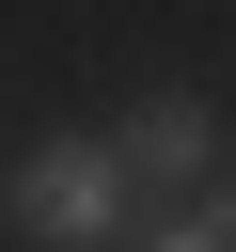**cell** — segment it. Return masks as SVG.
I'll use <instances>...</instances> for the list:
<instances>
[{
	"label": "cell",
	"mask_w": 236,
	"mask_h": 252,
	"mask_svg": "<svg viewBox=\"0 0 236 252\" xmlns=\"http://www.w3.org/2000/svg\"><path fill=\"white\" fill-rule=\"evenodd\" d=\"M0 220H16V236H47V252H126V158L63 126V142L0 158Z\"/></svg>",
	"instance_id": "6da1fadb"
},
{
	"label": "cell",
	"mask_w": 236,
	"mask_h": 252,
	"mask_svg": "<svg viewBox=\"0 0 236 252\" xmlns=\"http://www.w3.org/2000/svg\"><path fill=\"white\" fill-rule=\"evenodd\" d=\"M110 158H126L142 189H189V205H205V158H220V110H205V94H142V110L110 126Z\"/></svg>",
	"instance_id": "7a4b0ae2"
},
{
	"label": "cell",
	"mask_w": 236,
	"mask_h": 252,
	"mask_svg": "<svg viewBox=\"0 0 236 252\" xmlns=\"http://www.w3.org/2000/svg\"><path fill=\"white\" fill-rule=\"evenodd\" d=\"M142 252H236V189H205V205H173Z\"/></svg>",
	"instance_id": "3957f363"
}]
</instances>
